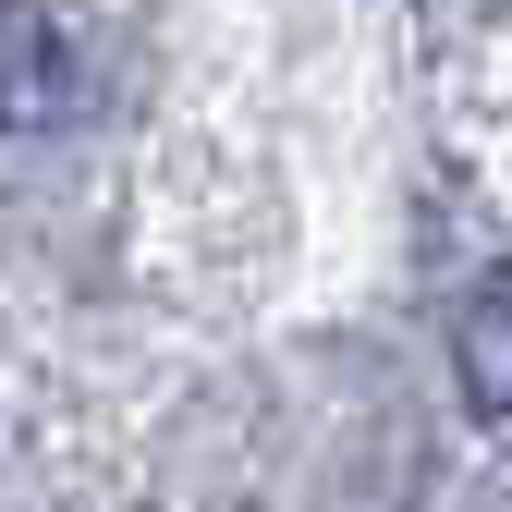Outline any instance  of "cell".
Here are the masks:
<instances>
[{
  "mask_svg": "<svg viewBox=\"0 0 512 512\" xmlns=\"http://www.w3.org/2000/svg\"><path fill=\"white\" fill-rule=\"evenodd\" d=\"M74 110V49L37 0H0V135H49Z\"/></svg>",
  "mask_w": 512,
  "mask_h": 512,
  "instance_id": "6da1fadb",
  "label": "cell"
},
{
  "mask_svg": "<svg viewBox=\"0 0 512 512\" xmlns=\"http://www.w3.org/2000/svg\"><path fill=\"white\" fill-rule=\"evenodd\" d=\"M452 366H464V403H476V415H512V269H488V281L464 293Z\"/></svg>",
  "mask_w": 512,
  "mask_h": 512,
  "instance_id": "7a4b0ae2",
  "label": "cell"
}]
</instances>
